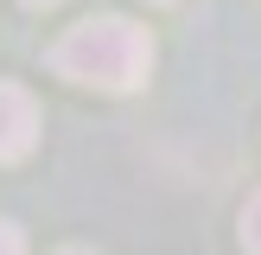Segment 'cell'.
Wrapping results in <instances>:
<instances>
[{
    "instance_id": "obj_1",
    "label": "cell",
    "mask_w": 261,
    "mask_h": 255,
    "mask_svg": "<svg viewBox=\"0 0 261 255\" xmlns=\"http://www.w3.org/2000/svg\"><path fill=\"white\" fill-rule=\"evenodd\" d=\"M51 70L70 76L83 89H109V96H127V89L147 83L153 70V38L140 32L121 13H102V19H83L51 45Z\"/></svg>"
},
{
    "instance_id": "obj_2",
    "label": "cell",
    "mask_w": 261,
    "mask_h": 255,
    "mask_svg": "<svg viewBox=\"0 0 261 255\" xmlns=\"http://www.w3.org/2000/svg\"><path fill=\"white\" fill-rule=\"evenodd\" d=\"M32 140H38V102L25 96L19 83H0V166L25 160Z\"/></svg>"
},
{
    "instance_id": "obj_3",
    "label": "cell",
    "mask_w": 261,
    "mask_h": 255,
    "mask_svg": "<svg viewBox=\"0 0 261 255\" xmlns=\"http://www.w3.org/2000/svg\"><path fill=\"white\" fill-rule=\"evenodd\" d=\"M242 249H249V255H261V191L242 204Z\"/></svg>"
},
{
    "instance_id": "obj_4",
    "label": "cell",
    "mask_w": 261,
    "mask_h": 255,
    "mask_svg": "<svg viewBox=\"0 0 261 255\" xmlns=\"http://www.w3.org/2000/svg\"><path fill=\"white\" fill-rule=\"evenodd\" d=\"M0 255H25V236L7 223V217H0Z\"/></svg>"
},
{
    "instance_id": "obj_5",
    "label": "cell",
    "mask_w": 261,
    "mask_h": 255,
    "mask_svg": "<svg viewBox=\"0 0 261 255\" xmlns=\"http://www.w3.org/2000/svg\"><path fill=\"white\" fill-rule=\"evenodd\" d=\"M25 7H58V0H25Z\"/></svg>"
},
{
    "instance_id": "obj_6",
    "label": "cell",
    "mask_w": 261,
    "mask_h": 255,
    "mask_svg": "<svg viewBox=\"0 0 261 255\" xmlns=\"http://www.w3.org/2000/svg\"><path fill=\"white\" fill-rule=\"evenodd\" d=\"M58 255H89V249H58Z\"/></svg>"
}]
</instances>
